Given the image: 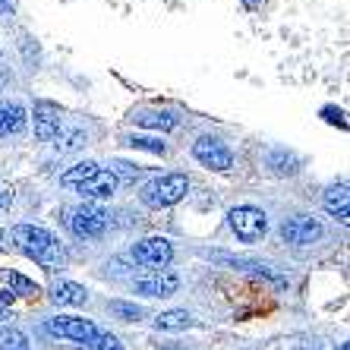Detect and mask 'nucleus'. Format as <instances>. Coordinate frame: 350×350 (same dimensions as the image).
Segmentation results:
<instances>
[{
	"instance_id": "2",
	"label": "nucleus",
	"mask_w": 350,
	"mask_h": 350,
	"mask_svg": "<svg viewBox=\"0 0 350 350\" xmlns=\"http://www.w3.org/2000/svg\"><path fill=\"white\" fill-rule=\"evenodd\" d=\"M189 189V180L183 174H167V177L148 180L142 187V202L152 205V208H167V205L180 202Z\"/></svg>"
},
{
	"instance_id": "14",
	"label": "nucleus",
	"mask_w": 350,
	"mask_h": 350,
	"mask_svg": "<svg viewBox=\"0 0 350 350\" xmlns=\"http://www.w3.org/2000/svg\"><path fill=\"white\" fill-rule=\"evenodd\" d=\"M133 123L148 126V130H174V126H177V117L164 114V111H139V114H133Z\"/></svg>"
},
{
	"instance_id": "17",
	"label": "nucleus",
	"mask_w": 350,
	"mask_h": 350,
	"mask_svg": "<svg viewBox=\"0 0 350 350\" xmlns=\"http://www.w3.org/2000/svg\"><path fill=\"white\" fill-rule=\"evenodd\" d=\"M155 325L161 328V332H183V328L193 325V319H189L187 310H167L155 319Z\"/></svg>"
},
{
	"instance_id": "13",
	"label": "nucleus",
	"mask_w": 350,
	"mask_h": 350,
	"mask_svg": "<svg viewBox=\"0 0 350 350\" xmlns=\"http://www.w3.org/2000/svg\"><path fill=\"white\" fill-rule=\"evenodd\" d=\"M54 303H60V306H82V303L89 300V293H85V287L73 284V281H60L57 287H54Z\"/></svg>"
},
{
	"instance_id": "11",
	"label": "nucleus",
	"mask_w": 350,
	"mask_h": 350,
	"mask_svg": "<svg viewBox=\"0 0 350 350\" xmlns=\"http://www.w3.org/2000/svg\"><path fill=\"white\" fill-rule=\"evenodd\" d=\"M117 183H120V180L114 177V171H98L89 183H82L79 193L85 196V199H111V193L117 189Z\"/></svg>"
},
{
	"instance_id": "28",
	"label": "nucleus",
	"mask_w": 350,
	"mask_h": 350,
	"mask_svg": "<svg viewBox=\"0 0 350 350\" xmlns=\"http://www.w3.org/2000/svg\"><path fill=\"white\" fill-rule=\"evenodd\" d=\"M243 7L246 10H256V7H262V0H243Z\"/></svg>"
},
{
	"instance_id": "16",
	"label": "nucleus",
	"mask_w": 350,
	"mask_h": 350,
	"mask_svg": "<svg viewBox=\"0 0 350 350\" xmlns=\"http://www.w3.org/2000/svg\"><path fill=\"white\" fill-rule=\"evenodd\" d=\"M325 208L338 221H344V224H347V187H344V183H338V187H332L325 193Z\"/></svg>"
},
{
	"instance_id": "7",
	"label": "nucleus",
	"mask_w": 350,
	"mask_h": 350,
	"mask_svg": "<svg viewBox=\"0 0 350 350\" xmlns=\"http://www.w3.org/2000/svg\"><path fill=\"white\" fill-rule=\"evenodd\" d=\"M193 155L199 158L205 167H212V171H230V164H234V155H230V148L224 146L221 139H212V136L196 139Z\"/></svg>"
},
{
	"instance_id": "10",
	"label": "nucleus",
	"mask_w": 350,
	"mask_h": 350,
	"mask_svg": "<svg viewBox=\"0 0 350 350\" xmlns=\"http://www.w3.org/2000/svg\"><path fill=\"white\" fill-rule=\"evenodd\" d=\"M177 287H180V278L171 275V271L136 281V293H146V297H171V293H177Z\"/></svg>"
},
{
	"instance_id": "5",
	"label": "nucleus",
	"mask_w": 350,
	"mask_h": 350,
	"mask_svg": "<svg viewBox=\"0 0 350 350\" xmlns=\"http://www.w3.org/2000/svg\"><path fill=\"white\" fill-rule=\"evenodd\" d=\"M48 332L51 334H60V338H70V341H76L79 347H89V344L98 338V328L92 325L89 319H79V316L48 319Z\"/></svg>"
},
{
	"instance_id": "8",
	"label": "nucleus",
	"mask_w": 350,
	"mask_h": 350,
	"mask_svg": "<svg viewBox=\"0 0 350 350\" xmlns=\"http://www.w3.org/2000/svg\"><path fill=\"white\" fill-rule=\"evenodd\" d=\"M281 237L293 246H310L322 237V224L316 218H310V215H297V218L281 224Z\"/></svg>"
},
{
	"instance_id": "24",
	"label": "nucleus",
	"mask_w": 350,
	"mask_h": 350,
	"mask_svg": "<svg viewBox=\"0 0 350 350\" xmlns=\"http://www.w3.org/2000/svg\"><path fill=\"white\" fill-rule=\"evenodd\" d=\"M322 117H325L328 123H338L341 130L347 126V120H344V111H341V107H322Z\"/></svg>"
},
{
	"instance_id": "6",
	"label": "nucleus",
	"mask_w": 350,
	"mask_h": 350,
	"mask_svg": "<svg viewBox=\"0 0 350 350\" xmlns=\"http://www.w3.org/2000/svg\"><path fill=\"white\" fill-rule=\"evenodd\" d=\"M133 259L146 269H164L167 262L174 259V246L164 240V237H146L133 246Z\"/></svg>"
},
{
	"instance_id": "25",
	"label": "nucleus",
	"mask_w": 350,
	"mask_h": 350,
	"mask_svg": "<svg viewBox=\"0 0 350 350\" xmlns=\"http://www.w3.org/2000/svg\"><path fill=\"white\" fill-rule=\"evenodd\" d=\"M114 167H117V174H114L117 180H120V177H123V180H133L139 171H142V167H136V164H126V161H117Z\"/></svg>"
},
{
	"instance_id": "20",
	"label": "nucleus",
	"mask_w": 350,
	"mask_h": 350,
	"mask_svg": "<svg viewBox=\"0 0 350 350\" xmlns=\"http://www.w3.org/2000/svg\"><path fill=\"white\" fill-rule=\"evenodd\" d=\"M3 281H7V284L13 287L10 293H38V287H35L32 281H29V278L16 275V271H7V275H3Z\"/></svg>"
},
{
	"instance_id": "21",
	"label": "nucleus",
	"mask_w": 350,
	"mask_h": 350,
	"mask_svg": "<svg viewBox=\"0 0 350 350\" xmlns=\"http://www.w3.org/2000/svg\"><path fill=\"white\" fill-rule=\"evenodd\" d=\"M126 146L133 148H146V152H155V155H164V142L161 139H148V136H130Z\"/></svg>"
},
{
	"instance_id": "29",
	"label": "nucleus",
	"mask_w": 350,
	"mask_h": 350,
	"mask_svg": "<svg viewBox=\"0 0 350 350\" xmlns=\"http://www.w3.org/2000/svg\"><path fill=\"white\" fill-rule=\"evenodd\" d=\"M0 240H3V234H0Z\"/></svg>"
},
{
	"instance_id": "19",
	"label": "nucleus",
	"mask_w": 350,
	"mask_h": 350,
	"mask_svg": "<svg viewBox=\"0 0 350 350\" xmlns=\"http://www.w3.org/2000/svg\"><path fill=\"white\" fill-rule=\"evenodd\" d=\"M111 312H114L117 319H123V322H139V319L146 316V312H142V306H136V303H123V300L111 303Z\"/></svg>"
},
{
	"instance_id": "22",
	"label": "nucleus",
	"mask_w": 350,
	"mask_h": 350,
	"mask_svg": "<svg viewBox=\"0 0 350 350\" xmlns=\"http://www.w3.org/2000/svg\"><path fill=\"white\" fill-rule=\"evenodd\" d=\"M89 350H123V344L111 332H98V338L89 344Z\"/></svg>"
},
{
	"instance_id": "1",
	"label": "nucleus",
	"mask_w": 350,
	"mask_h": 350,
	"mask_svg": "<svg viewBox=\"0 0 350 350\" xmlns=\"http://www.w3.org/2000/svg\"><path fill=\"white\" fill-rule=\"evenodd\" d=\"M13 243L23 250L29 259H35L44 269H64V250L54 240V234H48L44 228H35V224H16L13 228Z\"/></svg>"
},
{
	"instance_id": "12",
	"label": "nucleus",
	"mask_w": 350,
	"mask_h": 350,
	"mask_svg": "<svg viewBox=\"0 0 350 350\" xmlns=\"http://www.w3.org/2000/svg\"><path fill=\"white\" fill-rule=\"evenodd\" d=\"M25 126V111L19 105H0V139H10L23 133Z\"/></svg>"
},
{
	"instance_id": "27",
	"label": "nucleus",
	"mask_w": 350,
	"mask_h": 350,
	"mask_svg": "<svg viewBox=\"0 0 350 350\" xmlns=\"http://www.w3.org/2000/svg\"><path fill=\"white\" fill-rule=\"evenodd\" d=\"M19 0H0V16H10L13 10H16Z\"/></svg>"
},
{
	"instance_id": "26",
	"label": "nucleus",
	"mask_w": 350,
	"mask_h": 350,
	"mask_svg": "<svg viewBox=\"0 0 350 350\" xmlns=\"http://www.w3.org/2000/svg\"><path fill=\"white\" fill-rule=\"evenodd\" d=\"M10 300H13V293L0 291V322H3V319H7V306H10Z\"/></svg>"
},
{
	"instance_id": "9",
	"label": "nucleus",
	"mask_w": 350,
	"mask_h": 350,
	"mask_svg": "<svg viewBox=\"0 0 350 350\" xmlns=\"http://www.w3.org/2000/svg\"><path fill=\"white\" fill-rule=\"evenodd\" d=\"M35 136L41 142L60 136V107L51 105V101H38L35 105Z\"/></svg>"
},
{
	"instance_id": "18",
	"label": "nucleus",
	"mask_w": 350,
	"mask_h": 350,
	"mask_svg": "<svg viewBox=\"0 0 350 350\" xmlns=\"http://www.w3.org/2000/svg\"><path fill=\"white\" fill-rule=\"evenodd\" d=\"M0 350H29V338L19 328H3L0 332Z\"/></svg>"
},
{
	"instance_id": "3",
	"label": "nucleus",
	"mask_w": 350,
	"mask_h": 350,
	"mask_svg": "<svg viewBox=\"0 0 350 350\" xmlns=\"http://www.w3.org/2000/svg\"><path fill=\"white\" fill-rule=\"evenodd\" d=\"M228 218H230V230H234L243 243H256V240H262L265 230H269L265 212H259L253 205H237V208H230Z\"/></svg>"
},
{
	"instance_id": "23",
	"label": "nucleus",
	"mask_w": 350,
	"mask_h": 350,
	"mask_svg": "<svg viewBox=\"0 0 350 350\" xmlns=\"http://www.w3.org/2000/svg\"><path fill=\"white\" fill-rule=\"evenodd\" d=\"M82 142H85V133H82V130H73V133H66V136H57V148H60V152L79 148Z\"/></svg>"
},
{
	"instance_id": "15",
	"label": "nucleus",
	"mask_w": 350,
	"mask_h": 350,
	"mask_svg": "<svg viewBox=\"0 0 350 350\" xmlns=\"http://www.w3.org/2000/svg\"><path fill=\"white\" fill-rule=\"evenodd\" d=\"M98 171H101V167H98L95 161H79L60 177V183H64V187H82V183H89Z\"/></svg>"
},
{
	"instance_id": "4",
	"label": "nucleus",
	"mask_w": 350,
	"mask_h": 350,
	"mask_svg": "<svg viewBox=\"0 0 350 350\" xmlns=\"http://www.w3.org/2000/svg\"><path fill=\"white\" fill-rule=\"evenodd\" d=\"M107 218H111V215H107L101 205H79L76 212H70V228H73V234L82 237V240H95V237L105 234Z\"/></svg>"
}]
</instances>
